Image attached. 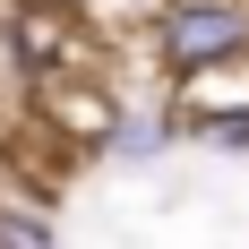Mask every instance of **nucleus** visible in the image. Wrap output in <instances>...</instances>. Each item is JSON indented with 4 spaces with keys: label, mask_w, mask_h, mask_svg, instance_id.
I'll list each match as a JSON object with an SVG mask.
<instances>
[{
    "label": "nucleus",
    "mask_w": 249,
    "mask_h": 249,
    "mask_svg": "<svg viewBox=\"0 0 249 249\" xmlns=\"http://www.w3.org/2000/svg\"><path fill=\"white\" fill-rule=\"evenodd\" d=\"M232 52H249V0H172V9H155V60L172 77L215 69Z\"/></svg>",
    "instance_id": "nucleus-1"
},
{
    "label": "nucleus",
    "mask_w": 249,
    "mask_h": 249,
    "mask_svg": "<svg viewBox=\"0 0 249 249\" xmlns=\"http://www.w3.org/2000/svg\"><path fill=\"white\" fill-rule=\"evenodd\" d=\"M180 86V121L189 129H215V121H241L249 112V52H232V60H215V69H189V77H172Z\"/></svg>",
    "instance_id": "nucleus-2"
},
{
    "label": "nucleus",
    "mask_w": 249,
    "mask_h": 249,
    "mask_svg": "<svg viewBox=\"0 0 249 249\" xmlns=\"http://www.w3.org/2000/svg\"><path fill=\"white\" fill-rule=\"evenodd\" d=\"M43 112H52V129L69 146H103L121 129V95L112 86H43Z\"/></svg>",
    "instance_id": "nucleus-3"
},
{
    "label": "nucleus",
    "mask_w": 249,
    "mask_h": 249,
    "mask_svg": "<svg viewBox=\"0 0 249 249\" xmlns=\"http://www.w3.org/2000/svg\"><path fill=\"white\" fill-rule=\"evenodd\" d=\"M163 138H172L163 112H121V129H112L103 146H112V163H146V155H163Z\"/></svg>",
    "instance_id": "nucleus-4"
},
{
    "label": "nucleus",
    "mask_w": 249,
    "mask_h": 249,
    "mask_svg": "<svg viewBox=\"0 0 249 249\" xmlns=\"http://www.w3.org/2000/svg\"><path fill=\"white\" fill-rule=\"evenodd\" d=\"M0 249H52L43 206H0Z\"/></svg>",
    "instance_id": "nucleus-5"
},
{
    "label": "nucleus",
    "mask_w": 249,
    "mask_h": 249,
    "mask_svg": "<svg viewBox=\"0 0 249 249\" xmlns=\"http://www.w3.org/2000/svg\"><path fill=\"white\" fill-rule=\"evenodd\" d=\"M198 138H206V146H232V155H249V112H241V121H215V129H198Z\"/></svg>",
    "instance_id": "nucleus-6"
}]
</instances>
